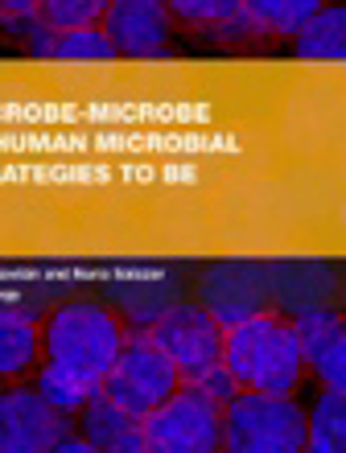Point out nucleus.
Here are the masks:
<instances>
[{"mask_svg":"<svg viewBox=\"0 0 346 453\" xmlns=\"http://www.w3.org/2000/svg\"><path fill=\"white\" fill-rule=\"evenodd\" d=\"M305 453H346V392L326 388L305 417Z\"/></svg>","mask_w":346,"mask_h":453,"instance_id":"12","label":"nucleus"},{"mask_svg":"<svg viewBox=\"0 0 346 453\" xmlns=\"http://www.w3.org/2000/svg\"><path fill=\"white\" fill-rule=\"evenodd\" d=\"M37 358V322L29 310L0 305V375H21Z\"/></svg>","mask_w":346,"mask_h":453,"instance_id":"11","label":"nucleus"},{"mask_svg":"<svg viewBox=\"0 0 346 453\" xmlns=\"http://www.w3.org/2000/svg\"><path fill=\"white\" fill-rule=\"evenodd\" d=\"M104 0H46L42 4V21L54 34H79V29H96V21H104Z\"/></svg>","mask_w":346,"mask_h":453,"instance_id":"16","label":"nucleus"},{"mask_svg":"<svg viewBox=\"0 0 346 453\" xmlns=\"http://www.w3.org/2000/svg\"><path fill=\"white\" fill-rule=\"evenodd\" d=\"M243 4L264 37H297L301 25L322 9L318 0H243Z\"/></svg>","mask_w":346,"mask_h":453,"instance_id":"14","label":"nucleus"},{"mask_svg":"<svg viewBox=\"0 0 346 453\" xmlns=\"http://www.w3.org/2000/svg\"><path fill=\"white\" fill-rule=\"evenodd\" d=\"M194 388H198V392H203L206 400H215L219 408H223V404H231V400H235V395H239V383L231 380V371H227V367H215V371H211V375H203V380L194 383Z\"/></svg>","mask_w":346,"mask_h":453,"instance_id":"19","label":"nucleus"},{"mask_svg":"<svg viewBox=\"0 0 346 453\" xmlns=\"http://www.w3.org/2000/svg\"><path fill=\"white\" fill-rule=\"evenodd\" d=\"M104 37L116 58L161 62L169 54V9L157 0H116L104 9Z\"/></svg>","mask_w":346,"mask_h":453,"instance_id":"8","label":"nucleus"},{"mask_svg":"<svg viewBox=\"0 0 346 453\" xmlns=\"http://www.w3.org/2000/svg\"><path fill=\"white\" fill-rule=\"evenodd\" d=\"M54 42H58V34H54L42 17H37V25L25 34V50H29V58H42V62L54 58Z\"/></svg>","mask_w":346,"mask_h":453,"instance_id":"20","label":"nucleus"},{"mask_svg":"<svg viewBox=\"0 0 346 453\" xmlns=\"http://www.w3.org/2000/svg\"><path fill=\"white\" fill-rule=\"evenodd\" d=\"M54 453H99V449H96V445H87L83 437H66V441H62Z\"/></svg>","mask_w":346,"mask_h":453,"instance_id":"22","label":"nucleus"},{"mask_svg":"<svg viewBox=\"0 0 346 453\" xmlns=\"http://www.w3.org/2000/svg\"><path fill=\"white\" fill-rule=\"evenodd\" d=\"M79 417H83V441H87V445H96L99 453H108L111 445H116L119 437H124V433H132L136 425H141V420H132L128 412H124V408L111 404V400H108L104 392L91 395V400H87V408L79 412Z\"/></svg>","mask_w":346,"mask_h":453,"instance_id":"13","label":"nucleus"},{"mask_svg":"<svg viewBox=\"0 0 346 453\" xmlns=\"http://www.w3.org/2000/svg\"><path fill=\"white\" fill-rule=\"evenodd\" d=\"M0 453H4V449H0Z\"/></svg>","mask_w":346,"mask_h":453,"instance_id":"23","label":"nucleus"},{"mask_svg":"<svg viewBox=\"0 0 346 453\" xmlns=\"http://www.w3.org/2000/svg\"><path fill=\"white\" fill-rule=\"evenodd\" d=\"M223 453H305V412L293 395L239 392L223 404Z\"/></svg>","mask_w":346,"mask_h":453,"instance_id":"3","label":"nucleus"},{"mask_svg":"<svg viewBox=\"0 0 346 453\" xmlns=\"http://www.w3.org/2000/svg\"><path fill=\"white\" fill-rule=\"evenodd\" d=\"M108 453H161V449H157V445H153V441H149V437H144V433H141V425H136V429H132V433H124V437H119V441L111 445Z\"/></svg>","mask_w":346,"mask_h":453,"instance_id":"21","label":"nucleus"},{"mask_svg":"<svg viewBox=\"0 0 346 453\" xmlns=\"http://www.w3.org/2000/svg\"><path fill=\"white\" fill-rule=\"evenodd\" d=\"M178 388H181V380H178V371H173V363L157 350V342L144 330L124 338L116 363H111V371L99 383V392L108 395L116 408H124L132 420H144L153 408L165 404Z\"/></svg>","mask_w":346,"mask_h":453,"instance_id":"5","label":"nucleus"},{"mask_svg":"<svg viewBox=\"0 0 346 453\" xmlns=\"http://www.w3.org/2000/svg\"><path fill=\"white\" fill-rule=\"evenodd\" d=\"M119 346H124L119 318L99 301H66L46 322V363L91 392H99Z\"/></svg>","mask_w":346,"mask_h":453,"instance_id":"2","label":"nucleus"},{"mask_svg":"<svg viewBox=\"0 0 346 453\" xmlns=\"http://www.w3.org/2000/svg\"><path fill=\"white\" fill-rule=\"evenodd\" d=\"M301 62H342L346 58V9L322 4L293 37Z\"/></svg>","mask_w":346,"mask_h":453,"instance_id":"10","label":"nucleus"},{"mask_svg":"<svg viewBox=\"0 0 346 453\" xmlns=\"http://www.w3.org/2000/svg\"><path fill=\"white\" fill-rule=\"evenodd\" d=\"M71 437V420L50 408L34 388L0 395V449L4 453H54Z\"/></svg>","mask_w":346,"mask_h":453,"instance_id":"7","label":"nucleus"},{"mask_svg":"<svg viewBox=\"0 0 346 453\" xmlns=\"http://www.w3.org/2000/svg\"><path fill=\"white\" fill-rule=\"evenodd\" d=\"M223 367L239 383V392L293 395L301 383V346L293 326L281 313H251L248 322L223 330Z\"/></svg>","mask_w":346,"mask_h":453,"instance_id":"1","label":"nucleus"},{"mask_svg":"<svg viewBox=\"0 0 346 453\" xmlns=\"http://www.w3.org/2000/svg\"><path fill=\"white\" fill-rule=\"evenodd\" d=\"M42 400H46L50 408H58L62 417H71V412H83L87 400H91V388H83V383H74L71 375H62V371H54L50 363H42V371H37V388H34Z\"/></svg>","mask_w":346,"mask_h":453,"instance_id":"15","label":"nucleus"},{"mask_svg":"<svg viewBox=\"0 0 346 453\" xmlns=\"http://www.w3.org/2000/svg\"><path fill=\"white\" fill-rule=\"evenodd\" d=\"M144 334L173 363L181 388H194L203 375L223 367V326L215 322V313L206 305H194V301L165 305Z\"/></svg>","mask_w":346,"mask_h":453,"instance_id":"4","label":"nucleus"},{"mask_svg":"<svg viewBox=\"0 0 346 453\" xmlns=\"http://www.w3.org/2000/svg\"><path fill=\"white\" fill-rule=\"evenodd\" d=\"M169 17H181V21L190 25H215L223 21L231 9H235V0H173V4H165Z\"/></svg>","mask_w":346,"mask_h":453,"instance_id":"18","label":"nucleus"},{"mask_svg":"<svg viewBox=\"0 0 346 453\" xmlns=\"http://www.w3.org/2000/svg\"><path fill=\"white\" fill-rule=\"evenodd\" d=\"M141 433L161 453H219L223 408L198 388H178L161 408L141 420Z\"/></svg>","mask_w":346,"mask_h":453,"instance_id":"6","label":"nucleus"},{"mask_svg":"<svg viewBox=\"0 0 346 453\" xmlns=\"http://www.w3.org/2000/svg\"><path fill=\"white\" fill-rule=\"evenodd\" d=\"M50 62H116V50L104 29H79V34H58Z\"/></svg>","mask_w":346,"mask_h":453,"instance_id":"17","label":"nucleus"},{"mask_svg":"<svg viewBox=\"0 0 346 453\" xmlns=\"http://www.w3.org/2000/svg\"><path fill=\"white\" fill-rule=\"evenodd\" d=\"M293 334L301 346V363H310L313 375L330 388V392H346V330L342 318L326 305H310L297 310L293 318Z\"/></svg>","mask_w":346,"mask_h":453,"instance_id":"9","label":"nucleus"}]
</instances>
